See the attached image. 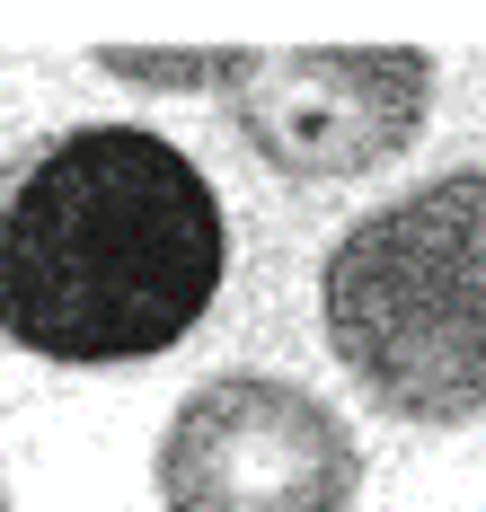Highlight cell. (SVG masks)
I'll return each mask as SVG.
<instances>
[{
	"instance_id": "obj_3",
	"label": "cell",
	"mask_w": 486,
	"mask_h": 512,
	"mask_svg": "<svg viewBox=\"0 0 486 512\" xmlns=\"http://www.w3.org/2000/svg\"><path fill=\"white\" fill-rule=\"evenodd\" d=\"M115 80L142 89H221L239 142L283 186L372 177L425 133L433 62L416 45H310V53H213V62H142L98 53Z\"/></svg>"
},
{
	"instance_id": "obj_1",
	"label": "cell",
	"mask_w": 486,
	"mask_h": 512,
	"mask_svg": "<svg viewBox=\"0 0 486 512\" xmlns=\"http://www.w3.org/2000/svg\"><path fill=\"white\" fill-rule=\"evenodd\" d=\"M221 265L213 177L151 124H71L0 168V336L18 354L151 362L195 336Z\"/></svg>"
},
{
	"instance_id": "obj_2",
	"label": "cell",
	"mask_w": 486,
	"mask_h": 512,
	"mask_svg": "<svg viewBox=\"0 0 486 512\" xmlns=\"http://www.w3.org/2000/svg\"><path fill=\"white\" fill-rule=\"evenodd\" d=\"M327 354L398 424L486 415V168L372 204L319 265Z\"/></svg>"
},
{
	"instance_id": "obj_4",
	"label": "cell",
	"mask_w": 486,
	"mask_h": 512,
	"mask_svg": "<svg viewBox=\"0 0 486 512\" xmlns=\"http://www.w3.org/2000/svg\"><path fill=\"white\" fill-rule=\"evenodd\" d=\"M151 477L168 512H354L363 442L301 380L230 371L168 415Z\"/></svg>"
},
{
	"instance_id": "obj_5",
	"label": "cell",
	"mask_w": 486,
	"mask_h": 512,
	"mask_svg": "<svg viewBox=\"0 0 486 512\" xmlns=\"http://www.w3.org/2000/svg\"><path fill=\"white\" fill-rule=\"evenodd\" d=\"M0 512H9V486H0Z\"/></svg>"
}]
</instances>
